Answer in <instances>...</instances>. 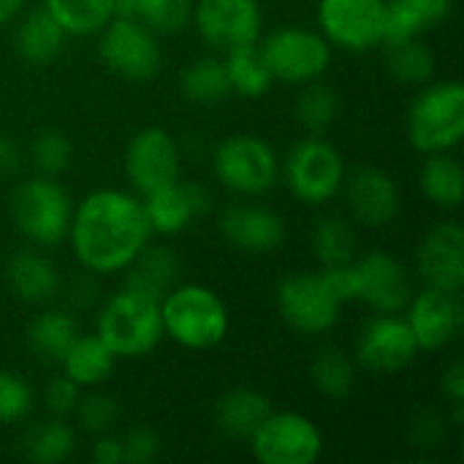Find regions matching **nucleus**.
Segmentation results:
<instances>
[{"label": "nucleus", "mask_w": 464, "mask_h": 464, "mask_svg": "<svg viewBox=\"0 0 464 464\" xmlns=\"http://www.w3.org/2000/svg\"><path fill=\"white\" fill-rule=\"evenodd\" d=\"M76 261L95 275L128 269L147 247L152 228L141 198L125 190H95L79 201L68 226Z\"/></svg>", "instance_id": "1"}, {"label": "nucleus", "mask_w": 464, "mask_h": 464, "mask_svg": "<svg viewBox=\"0 0 464 464\" xmlns=\"http://www.w3.org/2000/svg\"><path fill=\"white\" fill-rule=\"evenodd\" d=\"M163 334L188 351H209L228 334V307L207 285H174L160 299Z\"/></svg>", "instance_id": "2"}, {"label": "nucleus", "mask_w": 464, "mask_h": 464, "mask_svg": "<svg viewBox=\"0 0 464 464\" xmlns=\"http://www.w3.org/2000/svg\"><path fill=\"white\" fill-rule=\"evenodd\" d=\"M95 334L117 359L144 356L155 351L163 337L160 302L125 285L103 304Z\"/></svg>", "instance_id": "3"}, {"label": "nucleus", "mask_w": 464, "mask_h": 464, "mask_svg": "<svg viewBox=\"0 0 464 464\" xmlns=\"http://www.w3.org/2000/svg\"><path fill=\"white\" fill-rule=\"evenodd\" d=\"M464 136V87L438 82L416 95L408 111V139L416 152H451Z\"/></svg>", "instance_id": "4"}, {"label": "nucleus", "mask_w": 464, "mask_h": 464, "mask_svg": "<svg viewBox=\"0 0 464 464\" xmlns=\"http://www.w3.org/2000/svg\"><path fill=\"white\" fill-rule=\"evenodd\" d=\"M212 171L237 196H264L277 185L280 160L261 136L234 133L215 147Z\"/></svg>", "instance_id": "5"}, {"label": "nucleus", "mask_w": 464, "mask_h": 464, "mask_svg": "<svg viewBox=\"0 0 464 464\" xmlns=\"http://www.w3.org/2000/svg\"><path fill=\"white\" fill-rule=\"evenodd\" d=\"M261 57L275 82L310 84L318 82L332 63V44L310 27H277L261 44Z\"/></svg>", "instance_id": "6"}, {"label": "nucleus", "mask_w": 464, "mask_h": 464, "mask_svg": "<svg viewBox=\"0 0 464 464\" xmlns=\"http://www.w3.org/2000/svg\"><path fill=\"white\" fill-rule=\"evenodd\" d=\"M280 171L288 190L304 204H326L345 185V160L340 150L313 133L310 139L294 144Z\"/></svg>", "instance_id": "7"}, {"label": "nucleus", "mask_w": 464, "mask_h": 464, "mask_svg": "<svg viewBox=\"0 0 464 464\" xmlns=\"http://www.w3.org/2000/svg\"><path fill=\"white\" fill-rule=\"evenodd\" d=\"M11 215L22 237L35 245H57L68 237L71 198L52 177H35L22 182L11 198Z\"/></svg>", "instance_id": "8"}, {"label": "nucleus", "mask_w": 464, "mask_h": 464, "mask_svg": "<svg viewBox=\"0 0 464 464\" xmlns=\"http://www.w3.org/2000/svg\"><path fill=\"white\" fill-rule=\"evenodd\" d=\"M261 464H313L324 454V435L315 421L296 411H272L250 438Z\"/></svg>", "instance_id": "9"}, {"label": "nucleus", "mask_w": 464, "mask_h": 464, "mask_svg": "<svg viewBox=\"0 0 464 464\" xmlns=\"http://www.w3.org/2000/svg\"><path fill=\"white\" fill-rule=\"evenodd\" d=\"M98 52L103 65L128 82H150L163 63L158 35L139 19L120 14L101 30Z\"/></svg>", "instance_id": "10"}, {"label": "nucleus", "mask_w": 464, "mask_h": 464, "mask_svg": "<svg viewBox=\"0 0 464 464\" xmlns=\"http://www.w3.org/2000/svg\"><path fill=\"white\" fill-rule=\"evenodd\" d=\"M343 302L332 291L324 272L291 275L277 288V310L283 321L302 334H324L340 318Z\"/></svg>", "instance_id": "11"}, {"label": "nucleus", "mask_w": 464, "mask_h": 464, "mask_svg": "<svg viewBox=\"0 0 464 464\" xmlns=\"http://www.w3.org/2000/svg\"><path fill=\"white\" fill-rule=\"evenodd\" d=\"M321 35L348 52H370L383 44L386 0H318Z\"/></svg>", "instance_id": "12"}, {"label": "nucleus", "mask_w": 464, "mask_h": 464, "mask_svg": "<svg viewBox=\"0 0 464 464\" xmlns=\"http://www.w3.org/2000/svg\"><path fill=\"white\" fill-rule=\"evenodd\" d=\"M125 174L136 193L147 196L179 182L182 158L166 128H144L125 147Z\"/></svg>", "instance_id": "13"}, {"label": "nucleus", "mask_w": 464, "mask_h": 464, "mask_svg": "<svg viewBox=\"0 0 464 464\" xmlns=\"http://www.w3.org/2000/svg\"><path fill=\"white\" fill-rule=\"evenodd\" d=\"M190 19L198 35L220 52L261 41L264 14L258 0H196Z\"/></svg>", "instance_id": "14"}, {"label": "nucleus", "mask_w": 464, "mask_h": 464, "mask_svg": "<svg viewBox=\"0 0 464 464\" xmlns=\"http://www.w3.org/2000/svg\"><path fill=\"white\" fill-rule=\"evenodd\" d=\"M356 356L370 372H400L419 356V343L405 318L381 313L364 326Z\"/></svg>", "instance_id": "15"}, {"label": "nucleus", "mask_w": 464, "mask_h": 464, "mask_svg": "<svg viewBox=\"0 0 464 464\" xmlns=\"http://www.w3.org/2000/svg\"><path fill=\"white\" fill-rule=\"evenodd\" d=\"M408 326L419 343V351H440L446 348L462 329L464 310L459 294L424 288L408 304Z\"/></svg>", "instance_id": "16"}, {"label": "nucleus", "mask_w": 464, "mask_h": 464, "mask_svg": "<svg viewBox=\"0 0 464 464\" xmlns=\"http://www.w3.org/2000/svg\"><path fill=\"white\" fill-rule=\"evenodd\" d=\"M356 299L378 313H400L411 302V280L405 266L389 253H367L353 261Z\"/></svg>", "instance_id": "17"}, {"label": "nucleus", "mask_w": 464, "mask_h": 464, "mask_svg": "<svg viewBox=\"0 0 464 464\" xmlns=\"http://www.w3.org/2000/svg\"><path fill=\"white\" fill-rule=\"evenodd\" d=\"M419 275L427 288L459 294L464 288V231L459 223H438L419 245Z\"/></svg>", "instance_id": "18"}, {"label": "nucleus", "mask_w": 464, "mask_h": 464, "mask_svg": "<svg viewBox=\"0 0 464 464\" xmlns=\"http://www.w3.org/2000/svg\"><path fill=\"white\" fill-rule=\"evenodd\" d=\"M348 207L362 226H389L400 215V188L383 169H359L348 179Z\"/></svg>", "instance_id": "19"}, {"label": "nucleus", "mask_w": 464, "mask_h": 464, "mask_svg": "<svg viewBox=\"0 0 464 464\" xmlns=\"http://www.w3.org/2000/svg\"><path fill=\"white\" fill-rule=\"evenodd\" d=\"M223 237L245 253H272L285 239V223L277 212L256 204L228 207L220 218Z\"/></svg>", "instance_id": "20"}, {"label": "nucleus", "mask_w": 464, "mask_h": 464, "mask_svg": "<svg viewBox=\"0 0 464 464\" xmlns=\"http://www.w3.org/2000/svg\"><path fill=\"white\" fill-rule=\"evenodd\" d=\"M5 280H8L14 296H19L22 302H30V304H44V302L54 299L57 288H60L54 264L35 250L16 253L8 261Z\"/></svg>", "instance_id": "21"}, {"label": "nucleus", "mask_w": 464, "mask_h": 464, "mask_svg": "<svg viewBox=\"0 0 464 464\" xmlns=\"http://www.w3.org/2000/svg\"><path fill=\"white\" fill-rule=\"evenodd\" d=\"M454 0H386L383 44L419 38L451 14Z\"/></svg>", "instance_id": "22"}, {"label": "nucleus", "mask_w": 464, "mask_h": 464, "mask_svg": "<svg viewBox=\"0 0 464 464\" xmlns=\"http://www.w3.org/2000/svg\"><path fill=\"white\" fill-rule=\"evenodd\" d=\"M114 362L117 356L106 348V343L98 334H76V340L63 353L60 367L63 375L71 378L79 389H92L111 375Z\"/></svg>", "instance_id": "23"}, {"label": "nucleus", "mask_w": 464, "mask_h": 464, "mask_svg": "<svg viewBox=\"0 0 464 464\" xmlns=\"http://www.w3.org/2000/svg\"><path fill=\"white\" fill-rule=\"evenodd\" d=\"M272 413L269 400L256 392V389H231L228 394L220 397L215 408V421L220 432L228 438H242L250 440L253 432L264 424V419Z\"/></svg>", "instance_id": "24"}, {"label": "nucleus", "mask_w": 464, "mask_h": 464, "mask_svg": "<svg viewBox=\"0 0 464 464\" xmlns=\"http://www.w3.org/2000/svg\"><path fill=\"white\" fill-rule=\"evenodd\" d=\"M65 30L57 24V19L41 5L33 8L16 27V52L22 60L33 63V65H44L52 63L63 46H65Z\"/></svg>", "instance_id": "25"}, {"label": "nucleus", "mask_w": 464, "mask_h": 464, "mask_svg": "<svg viewBox=\"0 0 464 464\" xmlns=\"http://www.w3.org/2000/svg\"><path fill=\"white\" fill-rule=\"evenodd\" d=\"M128 269V288L160 302L177 285L179 264L166 247H144Z\"/></svg>", "instance_id": "26"}, {"label": "nucleus", "mask_w": 464, "mask_h": 464, "mask_svg": "<svg viewBox=\"0 0 464 464\" xmlns=\"http://www.w3.org/2000/svg\"><path fill=\"white\" fill-rule=\"evenodd\" d=\"M223 65H226L231 92H239L245 98H261L275 84V79H272L264 57H261L258 41L228 49L223 57Z\"/></svg>", "instance_id": "27"}, {"label": "nucleus", "mask_w": 464, "mask_h": 464, "mask_svg": "<svg viewBox=\"0 0 464 464\" xmlns=\"http://www.w3.org/2000/svg\"><path fill=\"white\" fill-rule=\"evenodd\" d=\"M44 8L57 19L65 35H95L111 16H117V0H44Z\"/></svg>", "instance_id": "28"}, {"label": "nucleus", "mask_w": 464, "mask_h": 464, "mask_svg": "<svg viewBox=\"0 0 464 464\" xmlns=\"http://www.w3.org/2000/svg\"><path fill=\"white\" fill-rule=\"evenodd\" d=\"M419 182L424 196L446 209L459 207L462 201V166L451 152H432L427 155L421 171H419Z\"/></svg>", "instance_id": "29"}, {"label": "nucleus", "mask_w": 464, "mask_h": 464, "mask_svg": "<svg viewBox=\"0 0 464 464\" xmlns=\"http://www.w3.org/2000/svg\"><path fill=\"white\" fill-rule=\"evenodd\" d=\"M141 204H144V212H147L152 234H163V237L179 234L196 218L190 204H188V196L182 190V182H174V185L160 188L155 193H147L141 198Z\"/></svg>", "instance_id": "30"}, {"label": "nucleus", "mask_w": 464, "mask_h": 464, "mask_svg": "<svg viewBox=\"0 0 464 464\" xmlns=\"http://www.w3.org/2000/svg\"><path fill=\"white\" fill-rule=\"evenodd\" d=\"M76 334L79 332H76L73 315H68L63 310H49V313H41L30 324V329H27V345H30V351L38 359L60 364L63 353L76 340Z\"/></svg>", "instance_id": "31"}, {"label": "nucleus", "mask_w": 464, "mask_h": 464, "mask_svg": "<svg viewBox=\"0 0 464 464\" xmlns=\"http://www.w3.org/2000/svg\"><path fill=\"white\" fill-rule=\"evenodd\" d=\"M117 14L139 19L155 35H171L190 22V0H117Z\"/></svg>", "instance_id": "32"}, {"label": "nucleus", "mask_w": 464, "mask_h": 464, "mask_svg": "<svg viewBox=\"0 0 464 464\" xmlns=\"http://www.w3.org/2000/svg\"><path fill=\"white\" fill-rule=\"evenodd\" d=\"M310 375L313 383L332 400H345L356 386V367L351 356L334 345H326L315 353Z\"/></svg>", "instance_id": "33"}, {"label": "nucleus", "mask_w": 464, "mask_h": 464, "mask_svg": "<svg viewBox=\"0 0 464 464\" xmlns=\"http://www.w3.org/2000/svg\"><path fill=\"white\" fill-rule=\"evenodd\" d=\"M76 435L63 419L44 421L33 427L24 438V457L38 464L65 462L73 454Z\"/></svg>", "instance_id": "34"}, {"label": "nucleus", "mask_w": 464, "mask_h": 464, "mask_svg": "<svg viewBox=\"0 0 464 464\" xmlns=\"http://www.w3.org/2000/svg\"><path fill=\"white\" fill-rule=\"evenodd\" d=\"M386 63H389V71L394 73V79H400L405 84H424L435 73V54H432L430 44L421 41V35L389 44Z\"/></svg>", "instance_id": "35"}, {"label": "nucleus", "mask_w": 464, "mask_h": 464, "mask_svg": "<svg viewBox=\"0 0 464 464\" xmlns=\"http://www.w3.org/2000/svg\"><path fill=\"white\" fill-rule=\"evenodd\" d=\"M182 92L193 103H218L223 101L231 87L226 76V65L218 57H201L190 63L182 73Z\"/></svg>", "instance_id": "36"}, {"label": "nucleus", "mask_w": 464, "mask_h": 464, "mask_svg": "<svg viewBox=\"0 0 464 464\" xmlns=\"http://www.w3.org/2000/svg\"><path fill=\"white\" fill-rule=\"evenodd\" d=\"M313 247L324 266L351 264L356 256V231L343 218H324L313 234Z\"/></svg>", "instance_id": "37"}, {"label": "nucleus", "mask_w": 464, "mask_h": 464, "mask_svg": "<svg viewBox=\"0 0 464 464\" xmlns=\"http://www.w3.org/2000/svg\"><path fill=\"white\" fill-rule=\"evenodd\" d=\"M337 111H340V101L332 87H326L321 82L304 84L299 103H296V114H299V122L313 136H321L324 130H329L337 120Z\"/></svg>", "instance_id": "38"}, {"label": "nucleus", "mask_w": 464, "mask_h": 464, "mask_svg": "<svg viewBox=\"0 0 464 464\" xmlns=\"http://www.w3.org/2000/svg\"><path fill=\"white\" fill-rule=\"evenodd\" d=\"M30 152H33V163L38 166V171L44 177H57L60 171L68 169L71 155H73V147H71V139L63 130L46 128V130H41L33 139Z\"/></svg>", "instance_id": "39"}, {"label": "nucleus", "mask_w": 464, "mask_h": 464, "mask_svg": "<svg viewBox=\"0 0 464 464\" xmlns=\"http://www.w3.org/2000/svg\"><path fill=\"white\" fill-rule=\"evenodd\" d=\"M33 411V389L16 372L0 370V424H16Z\"/></svg>", "instance_id": "40"}, {"label": "nucleus", "mask_w": 464, "mask_h": 464, "mask_svg": "<svg viewBox=\"0 0 464 464\" xmlns=\"http://www.w3.org/2000/svg\"><path fill=\"white\" fill-rule=\"evenodd\" d=\"M76 416H79V424L87 430V432H106L114 419L120 416V408L114 402V397L109 394H90V397H82L79 405H76Z\"/></svg>", "instance_id": "41"}, {"label": "nucleus", "mask_w": 464, "mask_h": 464, "mask_svg": "<svg viewBox=\"0 0 464 464\" xmlns=\"http://www.w3.org/2000/svg\"><path fill=\"white\" fill-rule=\"evenodd\" d=\"M160 454V440L147 427H133L122 435V459L128 464H150Z\"/></svg>", "instance_id": "42"}, {"label": "nucleus", "mask_w": 464, "mask_h": 464, "mask_svg": "<svg viewBox=\"0 0 464 464\" xmlns=\"http://www.w3.org/2000/svg\"><path fill=\"white\" fill-rule=\"evenodd\" d=\"M79 392H82V389H79L71 378L60 375V378H54V381L44 389V405H46V411H49L54 419H65V416H71V413L76 411V405H79V400H82Z\"/></svg>", "instance_id": "43"}, {"label": "nucleus", "mask_w": 464, "mask_h": 464, "mask_svg": "<svg viewBox=\"0 0 464 464\" xmlns=\"http://www.w3.org/2000/svg\"><path fill=\"white\" fill-rule=\"evenodd\" d=\"M443 392L451 400L457 419H462V405H464V364L457 359L449 364V370L443 372Z\"/></svg>", "instance_id": "44"}, {"label": "nucleus", "mask_w": 464, "mask_h": 464, "mask_svg": "<svg viewBox=\"0 0 464 464\" xmlns=\"http://www.w3.org/2000/svg\"><path fill=\"white\" fill-rule=\"evenodd\" d=\"M92 459L98 464H120L122 459V438H114V435H103L95 440L92 446Z\"/></svg>", "instance_id": "45"}, {"label": "nucleus", "mask_w": 464, "mask_h": 464, "mask_svg": "<svg viewBox=\"0 0 464 464\" xmlns=\"http://www.w3.org/2000/svg\"><path fill=\"white\" fill-rule=\"evenodd\" d=\"M182 190H185L188 204H190V209H193V215H196V218H198V215H204V212L209 209L212 196H209V190H207L204 185H198V182H182Z\"/></svg>", "instance_id": "46"}, {"label": "nucleus", "mask_w": 464, "mask_h": 464, "mask_svg": "<svg viewBox=\"0 0 464 464\" xmlns=\"http://www.w3.org/2000/svg\"><path fill=\"white\" fill-rule=\"evenodd\" d=\"M19 169V150L8 136H0V174H14Z\"/></svg>", "instance_id": "47"}, {"label": "nucleus", "mask_w": 464, "mask_h": 464, "mask_svg": "<svg viewBox=\"0 0 464 464\" xmlns=\"http://www.w3.org/2000/svg\"><path fill=\"white\" fill-rule=\"evenodd\" d=\"M24 0H0V24H5L19 8H22Z\"/></svg>", "instance_id": "48"}]
</instances>
